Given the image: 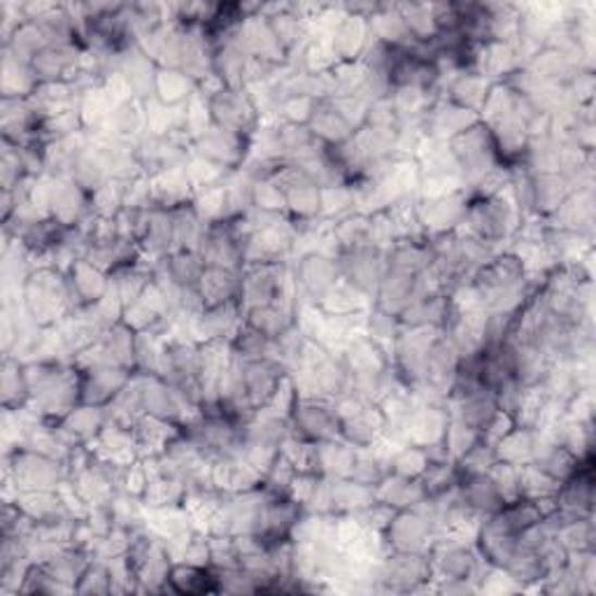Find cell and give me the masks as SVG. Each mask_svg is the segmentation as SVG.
<instances>
[{
    "label": "cell",
    "instance_id": "46",
    "mask_svg": "<svg viewBox=\"0 0 596 596\" xmlns=\"http://www.w3.org/2000/svg\"><path fill=\"white\" fill-rule=\"evenodd\" d=\"M40 87V82L33 73L30 63L12 57L3 49V75H0V91L3 98H30Z\"/></svg>",
    "mask_w": 596,
    "mask_h": 596
},
{
    "label": "cell",
    "instance_id": "27",
    "mask_svg": "<svg viewBox=\"0 0 596 596\" xmlns=\"http://www.w3.org/2000/svg\"><path fill=\"white\" fill-rule=\"evenodd\" d=\"M457 496L459 501L471 508L473 512H477L480 518L494 516V512H499L506 501L496 487L494 477L489 473H477V475H459L457 480Z\"/></svg>",
    "mask_w": 596,
    "mask_h": 596
},
{
    "label": "cell",
    "instance_id": "10",
    "mask_svg": "<svg viewBox=\"0 0 596 596\" xmlns=\"http://www.w3.org/2000/svg\"><path fill=\"white\" fill-rule=\"evenodd\" d=\"M383 536L389 552H429L436 541V526L422 506L394 510Z\"/></svg>",
    "mask_w": 596,
    "mask_h": 596
},
{
    "label": "cell",
    "instance_id": "20",
    "mask_svg": "<svg viewBox=\"0 0 596 596\" xmlns=\"http://www.w3.org/2000/svg\"><path fill=\"white\" fill-rule=\"evenodd\" d=\"M345 14L340 16L338 26L331 33V47H334V54L338 59V63H355L361 61L363 52H367V47L373 40L371 33V24L367 14L359 12H350L343 5Z\"/></svg>",
    "mask_w": 596,
    "mask_h": 596
},
{
    "label": "cell",
    "instance_id": "29",
    "mask_svg": "<svg viewBox=\"0 0 596 596\" xmlns=\"http://www.w3.org/2000/svg\"><path fill=\"white\" fill-rule=\"evenodd\" d=\"M212 75L224 89H247V54L234 36L214 45Z\"/></svg>",
    "mask_w": 596,
    "mask_h": 596
},
{
    "label": "cell",
    "instance_id": "13",
    "mask_svg": "<svg viewBox=\"0 0 596 596\" xmlns=\"http://www.w3.org/2000/svg\"><path fill=\"white\" fill-rule=\"evenodd\" d=\"M131 377H134V371L117 367L108 359L91 363L79 371V403L108 408L126 389Z\"/></svg>",
    "mask_w": 596,
    "mask_h": 596
},
{
    "label": "cell",
    "instance_id": "7",
    "mask_svg": "<svg viewBox=\"0 0 596 596\" xmlns=\"http://www.w3.org/2000/svg\"><path fill=\"white\" fill-rule=\"evenodd\" d=\"M429 561L434 569V581H469L477 583L483 573V557H480L475 543H463L452 538H436L429 548Z\"/></svg>",
    "mask_w": 596,
    "mask_h": 596
},
{
    "label": "cell",
    "instance_id": "30",
    "mask_svg": "<svg viewBox=\"0 0 596 596\" xmlns=\"http://www.w3.org/2000/svg\"><path fill=\"white\" fill-rule=\"evenodd\" d=\"M571 182L559 173H534L532 177V214L550 220L571 196Z\"/></svg>",
    "mask_w": 596,
    "mask_h": 596
},
{
    "label": "cell",
    "instance_id": "19",
    "mask_svg": "<svg viewBox=\"0 0 596 596\" xmlns=\"http://www.w3.org/2000/svg\"><path fill=\"white\" fill-rule=\"evenodd\" d=\"M245 320V308L240 301H228L220 306L203 308L191 322V338L198 343L210 340H234L236 331Z\"/></svg>",
    "mask_w": 596,
    "mask_h": 596
},
{
    "label": "cell",
    "instance_id": "4",
    "mask_svg": "<svg viewBox=\"0 0 596 596\" xmlns=\"http://www.w3.org/2000/svg\"><path fill=\"white\" fill-rule=\"evenodd\" d=\"M447 147H450L463 177H467V189H473L480 179L504 165L499 152H496L492 131L483 120L469 131H463L461 136L452 138Z\"/></svg>",
    "mask_w": 596,
    "mask_h": 596
},
{
    "label": "cell",
    "instance_id": "48",
    "mask_svg": "<svg viewBox=\"0 0 596 596\" xmlns=\"http://www.w3.org/2000/svg\"><path fill=\"white\" fill-rule=\"evenodd\" d=\"M308 128L314 136V140L322 142L324 147H338V145L350 140L355 134V131L345 124L340 114L331 108L328 101L318 103V110H314Z\"/></svg>",
    "mask_w": 596,
    "mask_h": 596
},
{
    "label": "cell",
    "instance_id": "39",
    "mask_svg": "<svg viewBox=\"0 0 596 596\" xmlns=\"http://www.w3.org/2000/svg\"><path fill=\"white\" fill-rule=\"evenodd\" d=\"M165 589H173L177 594H206L220 592L218 571L212 567H198L189 561H173L169 573V585Z\"/></svg>",
    "mask_w": 596,
    "mask_h": 596
},
{
    "label": "cell",
    "instance_id": "2",
    "mask_svg": "<svg viewBox=\"0 0 596 596\" xmlns=\"http://www.w3.org/2000/svg\"><path fill=\"white\" fill-rule=\"evenodd\" d=\"M65 477H69L65 461L38 447L14 445L5 455V487L12 492V499L22 492L57 489Z\"/></svg>",
    "mask_w": 596,
    "mask_h": 596
},
{
    "label": "cell",
    "instance_id": "38",
    "mask_svg": "<svg viewBox=\"0 0 596 596\" xmlns=\"http://www.w3.org/2000/svg\"><path fill=\"white\" fill-rule=\"evenodd\" d=\"M375 504L373 487L352 477H331V516H357Z\"/></svg>",
    "mask_w": 596,
    "mask_h": 596
},
{
    "label": "cell",
    "instance_id": "54",
    "mask_svg": "<svg viewBox=\"0 0 596 596\" xmlns=\"http://www.w3.org/2000/svg\"><path fill=\"white\" fill-rule=\"evenodd\" d=\"M89 206L94 218H103L112 220L124 210V182L117 179H108L105 185L98 187L89 196Z\"/></svg>",
    "mask_w": 596,
    "mask_h": 596
},
{
    "label": "cell",
    "instance_id": "18",
    "mask_svg": "<svg viewBox=\"0 0 596 596\" xmlns=\"http://www.w3.org/2000/svg\"><path fill=\"white\" fill-rule=\"evenodd\" d=\"M447 424H450V408H447V401H434V403L418 401L410 420L403 426L401 438L408 445H418L432 450V447L443 445Z\"/></svg>",
    "mask_w": 596,
    "mask_h": 596
},
{
    "label": "cell",
    "instance_id": "22",
    "mask_svg": "<svg viewBox=\"0 0 596 596\" xmlns=\"http://www.w3.org/2000/svg\"><path fill=\"white\" fill-rule=\"evenodd\" d=\"M108 408H96L79 403L75 410H71L61 422L54 424L57 434L61 440L75 450V447H85L98 438L108 424Z\"/></svg>",
    "mask_w": 596,
    "mask_h": 596
},
{
    "label": "cell",
    "instance_id": "25",
    "mask_svg": "<svg viewBox=\"0 0 596 596\" xmlns=\"http://www.w3.org/2000/svg\"><path fill=\"white\" fill-rule=\"evenodd\" d=\"M79 61H82L79 45H49L30 61V69L33 73H36L40 85H47V82L75 79L79 75Z\"/></svg>",
    "mask_w": 596,
    "mask_h": 596
},
{
    "label": "cell",
    "instance_id": "40",
    "mask_svg": "<svg viewBox=\"0 0 596 596\" xmlns=\"http://www.w3.org/2000/svg\"><path fill=\"white\" fill-rule=\"evenodd\" d=\"M98 345H101V352L108 361L136 373V369H138V359H136L138 334L134 328L126 326L124 322L112 324L101 336V340H98Z\"/></svg>",
    "mask_w": 596,
    "mask_h": 596
},
{
    "label": "cell",
    "instance_id": "43",
    "mask_svg": "<svg viewBox=\"0 0 596 596\" xmlns=\"http://www.w3.org/2000/svg\"><path fill=\"white\" fill-rule=\"evenodd\" d=\"M105 134L120 140H138L142 134H147V110L145 103L131 98V101H122L114 105L110 120H108Z\"/></svg>",
    "mask_w": 596,
    "mask_h": 596
},
{
    "label": "cell",
    "instance_id": "11",
    "mask_svg": "<svg viewBox=\"0 0 596 596\" xmlns=\"http://www.w3.org/2000/svg\"><path fill=\"white\" fill-rule=\"evenodd\" d=\"M291 436L308 443H324L340 436L336 401L331 399H296L289 415Z\"/></svg>",
    "mask_w": 596,
    "mask_h": 596
},
{
    "label": "cell",
    "instance_id": "36",
    "mask_svg": "<svg viewBox=\"0 0 596 596\" xmlns=\"http://www.w3.org/2000/svg\"><path fill=\"white\" fill-rule=\"evenodd\" d=\"M492 85L494 82L485 79L483 75H477L473 71H457L450 77V82L445 85L443 98H447V101H452L459 108H467L480 114V110H483L487 101Z\"/></svg>",
    "mask_w": 596,
    "mask_h": 596
},
{
    "label": "cell",
    "instance_id": "59",
    "mask_svg": "<svg viewBox=\"0 0 596 596\" xmlns=\"http://www.w3.org/2000/svg\"><path fill=\"white\" fill-rule=\"evenodd\" d=\"M185 171L189 175V182L194 187V194L201 191V189H208V187H214V185H222V182L226 179V171H222L220 165H214L201 157H191L185 165Z\"/></svg>",
    "mask_w": 596,
    "mask_h": 596
},
{
    "label": "cell",
    "instance_id": "14",
    "mask_svg": "<svg viewBox=\"0 0 596 596\" xmlns=\"http://www.w3.org/2000/svg\"><path fill=\"white\" fill-rule=\"evenodd\" d=\"M338 266H340V280L345 285L355 287L359 294L369 296L373 301V294L380 285V277H383L387 269V252L380 250L375 245H361L355 250H347L338 254Z\"/></svg>",
    "mask_w": 596,
    "mask_h": 596
},
{
    "label": "cell",
    "instance_id": "9",
    "mask_svg": "<svg viewBox=\"0 0 596 596\" xmlns=\"http://www.w3.org/2000/svg\"><path fill=\"white\" fill-rule=\"evenodd\" d=\"M469 201L471 196L467 189L443 196H420L415 201V214L422 234L426 238L452 234L467 218Z\"/></svg>",
    "mask_w": 596,
    "mask_h": 596
},
{
    "label": "cell",
    "instance_id": "6",
    "mask_svg": "<svg viewBox=\"0 0 596 596\" xmlns=\"http://www.w3.org/2000/svg\"><path fill=\"white\" fill-rule=\"evenodd\" d=\"M240 277V303L245 310L277 301H294L289 294L294 277L287 263H245Z\"/></svg>",
    "mask_w": 596,
    "mask_h": 596
},
{
    "label": "cell",
    "instance_id": "57",
    "mask_svg": "<svg viewBox=\"0 0 596 596\" xmlns=\"http://www.w3.org/2000/svg\"><path fill=\"white\" fill-rule=\"evenodd\" d=\"M314 110H318V101L310 96H287L277 103V122L294 124V126H308Z\"/></svg>",
    "mask_w": 596,
    "mask_h": 596
},
{
    "label": "cell",
    "instance_id": "49",
    "mask_svg": "<svg viewBox=\"0 0 596 596\" xmlns=\"http://www.w3.org/2000/svg\"><path fill=\"white\" fill-rule=\"evenodd\" d=\"M399 8L408 36L415 45H434L438 40V24L434 3H396Z\"/></svg>",
    "mask_w": 596,
    "mask_h": 596
},
{
    "label": "cell",
    "instance_id": "42",
    "mask_svg": "<svg viewBox=\"0 0 596 596\" xmlns=\"http://www.w3.org/2000/svg\"><path fill=\"white\" fill-rule=\"evenodd\" d=\"M357 450L359 447L343 440L340 436L318 443V473L326 477H350L355 471Z\"/></svg>",
    "mask_w": 596,
    "mask_h": 596
},
{
    "label": "cell",
    "instance_id": "12",
    "mask_svg": "<svg viewBox=\"0 0 596 596\" xmlns=\"http://www.w3.org/2000/svg\"><path fill=\"white\" fill-rule=\"evenodd\" d=\"M291 277L296 289L303 294V301L320 303L340 283L338 257L320 250H308L296 259Z\"/></svg>",
    "mask_w": 596,
    "mask_h": 596
},
{
    "label": "cell",
    "instance_id": "34",
    "mask_svg": "<svg viewBox=\"0 0 596 596\" xmlns=\"http://www.w3.org/2000/svg\"><path fill=\"white\" fill-rule=\"evenodd\" d=\"M243 277L240 271L222 269V266H206L201 280H198V294L203 298V306H220L228 301H240Z\"/></svg>",
    "mask_w": 596,
    "mask_h": 596
},
{
    "label": "cell",
    "instance_id": "51",
    "mask_svg": "<svg viewBox=\"0 0 596 596\" xmlns=\"http://www.w3.org/2000/svg\"><path fill=\"white\" fill-rule=\"evenodd\" d=\"M71 177L77 182V185L85 189L89 196L101 187L105 185V182L110 179L108 175V169H105V161H103V154H101V149L96 147V142L91 140V145L85 149V152H82L73 165V171H71Z\"/></svg>",
    "mask_w": 596,
    "mask_h": 596
},
{
    "label": "cell",
    "instance_id": "35",
    "mask_svg": "<svg viewBox=\"0 0 596 596\" xmlns=\"http://www.w3.org/2000/svg\"><path fill=\"white\" fill-rule=\"evenodd\" d=\"M373 492H375V501L392 508V510L418 508L429 499L420 480H410V477H401L394 473H389L383 483L375 485Z\"/></svg>",
    "mask_w": 596,
    "mask_h": 596
},
{
    "label": "cell",
    "instance_id": "15",
    "mask_svg": "<svg viewBox=\"0 0 596 596\" xmlns=\"http://www.w3.org/2000/svg\"><path fill=\"white\" fill-rule=\"evenodd\" d=\"M191 147L196 157L220 165L226 173H236L243 169L247 157H250L252 140L238 134H231V131H224L220 126H212L203 136L194 138Z\"/></svg>",
    "mask_w": 596,
    "mask_h": 596
},
{
    "label": "cell",
    "instance_id": "26",
    "mask_svg": "<svg viewBox=\"0 0 596 596\" xmlns=\"http://www.w3.org/2000/svg\"><path fill=\"white\" fill-rule=\"evenodd\" d=\"M131 87V94H134L136 101L149 103L154 101V82H157V71L159 65L149 59L138 45L128 47L126 52L120 54L117 59V69Z\"/></svg>",
    "mask_w": 596,
    "mask_h": 596
},
{
    "label": "cell",
    "instance_id": "17",
    "mask_svg": "<svg viewBox=\"0 0 596 596\" xmlns=\"http://www.w3.org/2000/svg\"><path fill=\"white\" fill-rule=\"evenodd\" d=\"M287 377V363L277 357L243 361V392L257 412L273 401V396Z\"/></svg>",
    "mask_w": 596,
    "mask_h": 596
},
{
    "label": "cell",
    "instance_id": "37",
    "mask_svg": "<svg viewBox=\"0 0 596 596\" xmlns=\"http://www.w3.org/2000/svg\"><path fill=\"white\" fill-rule=\"evenodd\" d=\"M0 399H3L5 412H16L28 406L30 392L24 359L14 355L3 357V367H0Z\"/></svg>",
    "mask_w": 596,
    "mask_h": 596
},
{
    "label": "cell",
    "instance_id": "24",
    "mask_svg": "<svg viewBox=\"0 0 596 596\" xmlns=\"http://www.w3.org/2000/svg\"><path fill=\"white\" fill-rule=\"evenodd\" d=\"M65 275H69V285H71V291L75 298V308L94 306L98 301H103V298L112 289V277L105 271L94 266V263L87 261L85 257L75 259L71 266L65 269Z\"/></svg>",
    "mask_w": 596,
    "mask_h": 596
},
{
    "label": "cell",
    "instance_id": "58",
    "mask_svg": "<svg viewBox=\"0 0 596 596\" xmlns=\"http://www.w3.org/2000/svg\"><path fill=\"white\" fill-rule=\"evenodd\" d=\"M252 208H257L261 212H269V214H283V218H287V203H285L283 187H280L273 177L257 182Z\"/></svg>",
    "mask_w": 596,
    "mask_h": 596
},
{
    "label": "cell",
    "instance_id": "47",
    "mask_svg": "<svg viewBox=\"0 0 596 596\" xmlns=\"http://www.w3.org/2000/svg\"><path fill=\"white\" fill-rule=\"evenodd\" d=\"M49 45L52 42H49L45 28L38 22H30V20H24L16 24V28L3 40L5 52H10L12 57L22 59L26 63L36 59Z\"/></svg>",
    "mask_w": 596,
    "mask_h": 596
},
{
    "label": "cell",
    "instance_id": "8",
    "mask_svg": "<svg viewBox=\"0 0 596 596\" xmlns=\"http://www.w3.org/2000/svg\"><path fill=\"white\" fill-rule=\"evenodd\" d=\"M434 583L426 552H387L377 564V585L385 592H418Z\"/></svg>",
    "mask_w": 596,
    "mask_h": 596
},
{
    "label": "cell",
    "instance_id": "1",
    "mask_svg": "<svg viewBox=\"0 0 596 596\" xmlns=\"http://www.w3.org/2000/svg\"><path fill=\"white\" fill-rule=\"evenodd\" d=\"M20 303L38 328H57L77 310L69 285V275L52 263H38L20 289Z\"/></svg>",
    "mask_w": 596,
    "mask_h": 596
},
{
    "label": "cell",
    "instance_id": "28",
    "mask_svg": "<svg viewBox=\"0 0 596 596\" xmlns=\"http://www.w3.org/2000/svg\"><path fill=\"white\" fill-rule=\"evenodd\" d=\"M206 271V261L196 250H175L169 257L154 261V275L177 289L198 287Z\"/></svg>",
    "mask_w": 596,
    "mask_h": 596
},
{
    "label": "cell",
    "instance_id": "33",
    "mask_svg": "<svg viewBox=\"0 0 596 596\" xmlns=\"http://www.w3.org/2000/svg\"><path fill=\"white\" fill-rule=\"evenodd\" d=\"M140 457H161L169 450L171 443L185 434V429L171 420H161L154 415H140L134 426Z\"/></svg>",
    "mask_w": 596,
    "mask_h": 596
},
{
    "label": "cell",
    "instance_id": "52",
    "mask_svg": "<svg viewBox=\"0 0 596 596\" xmlns=\"http://www.w3.org/2000/svg\"><path fill=\"white\" fill-rule=\"evenodd\" d=\"M434 461L436 459L426 450V447L403 443L401 447H396L389 457V473L410 477V480H420Z\"/></svg>",
    "mask_w": 596,
    "mask_h": 596
},
{
    "label": "cell",
    "instance_id": "21",
    "mask_svg": "<svg viewBox=\"0 0 596 596\" xmlns=\"http://www.w3.org/2000/svg\"><path fill=\"white\" fill-rule=\"evenodd\" d=\"M420 298V275H412L406 271L385 269L383 277H380V285L373 294V308L383 310L387 314H399Z\"/></svg>",
    "mask_w": 596,
    "mask_h": 596
},
{
    "label": "cell",
    "instance_id": "45",
    "mask_svg": "<svg viewBox=\"0 0 596 596\" xmlns=\"http://www.w3.org/2000/svg\"><path fill=\"white\" fill-rule=\"evenodd\" d=\"M371 228H373V214L363 212H350L343 220L331 224V240H334L336 254L355 250V247L371 243Z\"/></svg>",
    "mask_w": 596,
    "mask_h": 596
},
{
    "label": "cell",
    "instance_id": "56",
    "mask_svg": "<svg viewBox=\"0 0 596 596\" xmlns=\"http://www.w3.org/2000/svg\"><path fill=\"white\" fill-rule=\"evenodd\" d=\"M328 103H331V108H334L340 114V117L345 120V124L350 126L352 131H359V128L367 126L369 108H371V101L367 96H361V94H336Z\"/></svg>",
    "mask_w": 596,
    "mask_h": 596
},
{
    "label": "cell",
    "instance_id": "3",
    "mask_svg": "<svg viewBox=\"0 0 596 596\" xmlns=\"http://www.w3.org/2000/svg\"><path fill=\"white\" fill-rule=\"evenodd\" d=\"M340 438L355 447H373L389 432L387 418L377 401L350 392L336 401Z\"/></svg>",
    "mask_w": 596,
    "mask_h": 596
},
{
    "label": "cell",
    "instance_id": "60",
    "mask_svg": "<svg viewBox=\"0 0 596 596\" xmlns=\"http://www.w3.org/2000/svg\"><path fill=\"white\" fill-rule=\"evenodd\" d=\"M75 594H112V578H110L108 561L94 559L85 569V573L79 575Z\"/></svg>",
    "mask_w": 596,
    "mask_h": 596
},
{
    "label": "cell",
    "instance_id": "16",
    "mask_svg": "<svg viewBox=\"0 0 596 596\" xmlns=\"http://www.w3.org/2000/svg\"><path fill=\"white\" fill-rule=\"evenodd\" d=\"M234 40L243 47V52L247 57L266 61L271 65H277V69H283L285 63H289V52L283 47V42L277 40L261 8L259 12L245 16L234 33Z\"/></svg>",
    "mask_w": 596,
    "mask_h": 596
},
{
    "label": "cell",
    "instance_id": "23",
    "mask_svg": "<svg viewBox=\"0 0 596 596\" xmlns=\"http://www.w3.org/2000/svg\"><path fill=\"white\" fill-rule=\"evenodd\" d=\"M91 214L89 194L82 189L77 182L69 177H54L52 187V206H49V218L59 224L75 228Z\"/></svg>",
    "mask_w": 596,
    "mask_h": 596
},
{
    "label": "cell",
    "instance_id": "53",
    "mask_svg": "<svg viewBox=\"0 0 596 596\" xmlns=\"http://www.w3.org/2000/svg\"><path fill=\"white\" fill-rule=\"evenodd\" d=\"M231 347H234V355L240 361H252V359H263V357H277V343L271 340L269 336H263L261 331L252 328L243 320L240 328L236 331L234 340H231Z\"/></svg>",
    "mask_w": 596,
    "mask_h": 596
},
{
    "label": "cell",
    "instance_id": "50",
    "mask_svg": "<svg viewBox=\"0 0 596 596\" xmlns=\"http://www.w3.org/2000/svg\"><path fill=\"white\" fill-rule=\"evenodd\" d=\"M171 224H173V252L175 250H196L203 240L206 222L198 218L191 201L185 206H177L171 210Z\"/></svg>",
    "mask_w": 596,
    "mask_h": 596
},
{
    "label": "cell",
    "instance_id": "44",
    "mask_svg": "<svg viewBox=\"0 0 596 596\" xmlns=\"http://www.w3.org/2000/svg\"><path fill=\"white\" fill-rule=\"evenodd\" d=\"M198 91L196 82L182 69H159L154 82V101L169 108H182Z\"/></svg>",
    "mask_w": 596,
    "mask_h": 596
},
{
    "label": "cell",
    "instance_id": "5",
    "mask_svg": "<svg viewBox=\"0 0 596 596\" xmlns=\"http://www.w3.org/2000/svg\"><path fill=\"white\" fill-rule=\"evenodd\" d=\"M212 126H220L231 134L254 138L261 128V108L250 89H220L208 96Z\"/></svg>",
    "mask_w": 596,
    "mask_h": 596
},
{
    "label": "cell",
    "instance_id": "31",
    "mask_svg": "<svg viewBox=\"0 0 596 596\" xmlns=\"http://www.w3.org/2000/svg\"><path fill=\"white\" fill-rule=\"evenodd\" d=\"M245 322L271 340H280L296 328V301H277L245 310Z\"/></svg>",
    "mask_w": 596,
    "mask_h": 596
},
{
    "label": "cell",
    "instance_id": "55",
    "mask_svg": "<svg viewBox=\"0 0 596 596\" xmlns=\"http://www.w3.org/2000/svg\"><path fill=\"white\" fill-rule=\"evenodd\" d=\"M477 443H480V434L475 432V429L467 426L461 420L450 415V424H447V432L443 438V450H445L447 459L459 461Z\"/></svg>",
    "mask_w": 596,
    "mask_h": 596
},
{
    "label": "cell",
    "instance_id": "41",
    "mask_svg": "<svg viewBox=\"0 0 596 596\" xmlns=\"http://www.w3.org/2000/svg\"><path fill=\"white\" fill-rule=\"evenodd\" d=\"M538 447V432L536 429L516 426L494 445L496 461L510 463V467H524V463H532L536 457Z\"/></svg>",
    "mask_w": 596,
    "mask_h": 596
},
{
    "label": "cell",
    "instance_id": "32",
    "mask_svg": "<svg viewBox=\"0 0 596 596\" xmlns=\"http://www.w3.org/2000/svg\"><path fill=\"white\" fill-rule=\"evenodd\" d=\"M149 191H152V203L163 210L185 206L194 198V187L185 165H182V169L161 171L149 177Z\"/></svg>",
    "mask_w": 596,
    "mask_h": 596
}]
</instances>
